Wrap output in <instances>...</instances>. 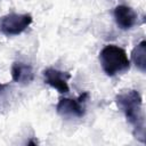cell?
I'll return each instance as SVG.
<instances>
[{
  "mask_svg": "<svg viewBox=\"0 0 146 146\" xmlns=\"http://www.w3.org/2000/svg\"><path fill=\"white\" fill-rule=\"evenodd\" d=\"M115 104L124 114L128 123L132 125L135 137L145 143V116L140 94L135 89L123 90L115 96Z\"/></svg>",
  "mask_w": 146,
  "mask_h": 146,
  "instance_id": "obj_1",
  "label": "cell"
},
{
  "mask_svg": "<svg viewBox=\"0 0 146 146\" xmlns=\"http://www.w3.org/2000/svg\"><path fill=\"white\" fill-rule=\"evenodd\" d=\"M99 63L108 76H115L130 68V59L125 50L115 44H106L100 50Z\"/></svg>",
  "mask_w": 146,
  "mask_h": 146,
  "instance_id": "obj_2",
  "label": "cell"
},
{
  "mask_svg": "<svg viewBox=\"0 0 146 146\" xmlns=\"http://www.w3.org/2000/svg\"><path fill=\"white\" fill-rule=\"evenodd\" d=\"M30 14L10 13L0 17V32L6 36L18 35L23 33L32 23Z\"/></svg>",
  "mask_w": 146,
  "mask_h": 146,
  "instance_id": "obj_3",
  "label": "cell"
},
{
  "mask_svg": "<svg viewBox=\"0 0 146 146\" xmlns=\"http://www.w3.org/2000/svg\"><path fill=\"white\" fill-rule=\"evenodd\" d=\"M89 98V92L81 94L78 98H59L56 111L63 117H82L86 114V103Z\"/></svg>",
  "mask_w": 146,
  "mask_h": 146,
  "instance_id": "obj_4",
  "label": "cell"
},
{
  "mask_svg": "<svg viewBox=\"0 0 146 146\" xmlns=\"http://www.w3.org/2000/svg\"><path fill=\"white\" fill-rule=\"evenodd\" d=\"M42 75L44 83L56 89L59 94H67L70 91L68 80L71 79V74L68 72H64L54 67H47L42 71Z\"/></svg>",
  "mask_w": 146,
  "mask_h": 146,
  "instance_id": "obj_5",
  "label": "cell"
},
{
  "mask_svg": "<svg viewBox=\"0 0 146 146\" xmlns=\"http://www.w3.org/2000/svg\"><path fill=\"white\" fill-rule=\"evenodd\" d=\"M113 16H114V21L116 25L119 26V29L123 31L132 29L136 25L137 19H138V15L136 14V11L125 5L116 6L113 10Z\"/></svg>",
  "mask_w": 146,
  "mask_h": 146,
  "instance_id": "obj_6",
  "label": "cell"
},
{
  "mask_svg": "<svg viewBox=\"0 0 146 146\" xmlns=\"http://www.w3.org/2000/svg\"><path fill=\"white\" fill-rule=\"evenodd\" d=\"M13 81L19 84H29L34 80V71L31 64L16 60L11 65L10 70Z\"/></svg>",
  "mask_w": 146,
  "mask_h": 146,
  "instance_id": "obj_7",
  "label": "cell"
},
{
  "mask_svg": "<svg viewBox=\"0 0 146 146\" xmlns=\"http://www.w3.org/2000/svg\"><path fill=\"white\" fill-rule=\"evenodd\" d=\"M131 60L139 71H141L143 73L146 72V41L145 40H141L132 49Z\"/></svg>",
  "mask_w": 146,
  "mask_h": 146,
  "instance_id": "obj_8",
  "label": "cell"
},
{
  "mask_svg": "<svg viewBox=\"0 0 146 146\" xmlns=\"http://www.w3.org/2000/svg\"><path fill=\"white\" fill-rule=\"evenodd\" d=\"M13 99V89L9 83H0V112L8 110Z\"/></svg>",
  "mask_w": 146,
  "mask_h": 146,
  "instance_id": "obj_9",
  "label": "cell"
}]
</instances>
